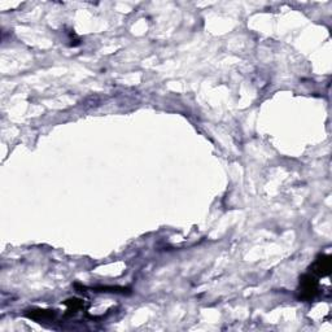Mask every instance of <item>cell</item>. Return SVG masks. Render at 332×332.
Returning a JSON list of instances; mask_svg holds the SVG:
<instances>
[{
	"instance_id": "obj_1",
	"label": "cell",
	"mask_w": 332,
	"mask_h": 332,
	"mask_svg": "<svg viewBox=\"0 0 332 332\" xmlns=\"http://www.w3.org/2000/svg\"><path fill=\"white\" fill-rule=\"evenodd\" d=\"M302 286V294L304 297H313L315 292H317V280L314 278V275H305L301 280Z\"/></svg>"
},
{
	"instance_id": "obj_2",
	"label": "cell",
	"mask_w": 332,
	"mask_h": 332,
	"mask_svg": "<svg viewBox=\"0 0 332 332\" xmlns=\"http://www.w3.org/2000/svg\"><path fill=\"white\" fill-rule=\"evenodd\" d=\"M331 269V262H330V257L322 256L319 257L315 262H314L313 267H312V274L313 275H327Z\"/></svg>"
}]
</instances>
